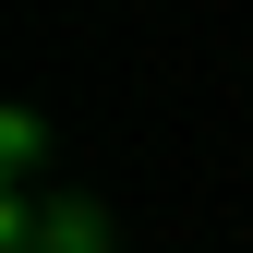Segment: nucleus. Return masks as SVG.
Here are the masks:
<instances>
[{
  "label": "nucleus",
  "instance_id": "1",
  "mask_svg": "<svg viewBox=\"0 0 253 253\" xmlns=\"http://www.w3.org/2000/svg\"><path fill=\"white\" fill-rule=\"evenodd\" d=\"M0 253H121L97 193H12L0 205Z\"/></svg>",
  "mask_w": 253,
  "mask_h": 253
},
{
  "label": "nucleus",
  "instance_id": "2",
  "mask_svg": "<svg viewBox=\"0 0 253 253\" xmlns=\"http://www.w3.org/2000/svg\"><path fill=\"white\" fill-rule=\"evenodd\" d=\"M0 169H12V181L48 169V109H0Z\"/></svg>",
  "mask_w": 253,
  "mask_h": 253
}]
</instances>
